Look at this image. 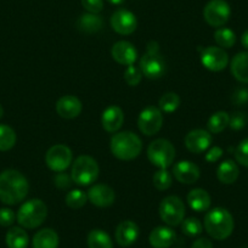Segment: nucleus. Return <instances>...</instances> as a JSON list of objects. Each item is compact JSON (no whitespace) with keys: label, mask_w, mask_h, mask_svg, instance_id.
I'll list each match as a JSON object with an SVG mask.
<instances>
[{"label":"nucleus","mask_w":248,"mask_h":248,"mask_svg":"<svg viewBox=\"0 0 248 248\" xmlns=\"http://www.w3.org/2000/svg\"><path fill=\"white\" fill-rule=\"evenodd\" d=\"M147 158L159 169H168L175 159V147L167 139L154 140L147 147Z\"/></svg>","instance_id":"obj_7"},{"label":"nucleus","mask_w":248,"mask_h":248,"mask_svg":"<svg viewBox=\"0 0 248 248\" xmlns=\"http://www.w3.org/2000/svg\"><path fill=\"white\" fill-rule=\"evenodd\" d=\"M173 176L179 183L191 185L200 179V168L191 161H180L173 166Z\"/></svg>","instance_id":"obj_17"},{"label":"nucleus","mask_w":248,"mask_h":248,"mask_svg":"<svg viewBox=\"0 0 248 248\" xmlns=\"http://www.w3.org/2000/svg\"><path fill=\"white\" fill-rule=\"evenodd\" d=\"M109 4H112V5H121V4H123L125 0H107Z\"/></svg>","instance_id":"obj_46"},{"label":"nucleus","mask_w":248,"mask_h":248,"mask_svg":"<svg viewBox=\"0 0 248 248\" xmlns=\"http://www.w3.org/2000/svg\"><path fill=\"white\" fill-rule=\"evenodd\" d=\"M88 200L92 202L94 206L104 208V207H109L114 203L116 200V194L111 186L105 185V184H95L90 187L88 191Z\"/></svg>","instance_id":"obj_15"},{"label":"nucleus","mask_w":248,"mask_h":248,"mask_svg":"<svg viewBox=\"0 0 248 248\" xmlns=\"http://www.w3.org/2000/svg\"><path fill=\"white\" fill-rule=\"evenodd\" d=\"M231 16V8L225 0H211L203 9V17L212 27H223Z\"/></svg>","instance_id":"obj_9"},{"label":"nucleus","mask_w":248,"mask_h":248,"mask_svg":"<svg viewBox=\"0 0 248 248\" xmlns=\"http://www.w3.org/2000/svg\"><path fill=\"white\" fill-rule=\"evenodd\" d=\"M47 217V207L42 200L33 199L25 202L17 212L18 224L25 229H35L42 225Z\"/></svg>","instance_id":"obj_5"},{"label":"nucleus","mask_w":248,"mask_h":248,"mask_svg":"<svg viewBox=\"0 0 248 248\" xmlns=\"http://www.w3.org/2000/svg\"><path fill=\"white\" fill-rule=\"evenodd\" d=\"M201 63L212 72H220L228 66L229 55L219 46H207L201 51Z\"/></svg>","instance_id":"obj_12"},{"label":"nucleus","mask_w":248,"mask_h":248,"mask_svg":"<svg viewBox=\"0 0 248 248\" xmlns=\"http://www.w3.org/2000/svg\"><path fill=\"white\" fill-rule=\"evenodd\" d=\"M78 30L82 31L83 33H88V34H93V33H97L104 26V21H102L101 16L99 14H83L77 21Z\"/></svg>","instance_id":"obj_26"},{"label":"nucleus","mask_w":248,"mask_h":248,"mask_svg":"<svg viewBox=\"0 0 248 248\" xmlns=\"http://www.w3.org/2000/svg\"><path fill=\"white\" fill-rule=\"evenodd\" d=\"M89 248H113V242L107 232L100 229H94L88 235Z\"/></svg>","instance_id":"obj_29"},{"label":"nucleus","mask_w":248,"mask_h":248,"mask_svg":"<svg viewBox=\"0 0 248 248\" xmlns=\"http://www.w3.org/2000/svg\"><path fill=\"white\" fill-rule=\"evenodd\" d=\"M124 123V113L121 107L109 106L102 112L101 124L106 132L117 133Z\"/></svg>","instance_id":"obj_20"},{"label":"nucleus","mask_w":248,"mask_h":248,"mask_svg":"<svg viewBox=\"0 0 248 248\" xmlns=\"http://www.w3.org/2000/svg\"><path fill=\"white\" fill-rule=\"evenodd\" d=\"M82 5L88 13L100 14L104 9V0H80Z\"/></svg>","instance_id":"obj_41"},{"label":"nucleus","mask_w":248,"mask_h":248,"mask_svg":"<svg viewBox=\"0 0 248 248\" xmlns=\"http://www.w3.org/2000/svg\"><path fill=\"white\" fill-rule=\"evenodd\" d=\"M54 183L56 187H59L60 190H67L70 189L71 185H72L73 180L71 178V175H68L65 171H60L56 173V175L54 176Z\"/></svg>","instance_id":"obj_38"},{"label":"nucleus","mask_w":248,"mask_h":248,"mask_svg":"<svg viewBox=\"0 0 248 248\" xmlns=\"http://www.w3.org/2000/svg\"><path fill=\"white\" fill-rule=\"evenodd\" d=\"M83 109V105L77 96L65 95L60 97L56 102V112L60 117L65 119L77 118Z\"/></svg>","instance_id":"obj_19"},{"label":"nucleus","mask_w":248,"mask_h":248,"mask_svg":"<svg viewBox=\"0 0 248 248\" xmlns=\"http://www.w3.org/2000/svg\"><path fill=\"white\" fill-rule=\"evenodd\" d=\"M99 164L93 157L79 156L72 163L71 178L79 186H89L99 178Z\"/></svg>","instance_id":"obj_6"},{"label":"nucleus","mask_w":248,"mask_h":248,"mask_svg":"<svg viewBox=\"0 0 248 248\" xmlns=\"http://www.w3.org/2000/svg\"><path fill=\"white\" fill-rule=\"evenodd\" d=\"M176 233L168 226H157L150 232V245L154 248H169L175 242Z\"/></svg>","instance_id":"obj_21"},{"label":"nucleus","mask_w":248,"mask_h":248,"mask_svg":"<svg viewBox=\"0 0 248 248\" xmlns=\"http://www.w3.org/2000/svg\"><path fill=\"white\" fill-rule=\"evenodd\" d=\"M187 203L192 211L202 213V212L208 211L212 200L208 192L204 189H194L187 195Z\"/></svg>","instance_id":"obj_22"},{"label":"nucleus","mask_w":248,"mask_h":248,"mask_svg":"<svg viewBox=\"0 0 248 248\" xmlns=\"http://www.w3.org/2000/svg\"><path fill=\"white\" fill-rule=\"evenodd\" d=\"M191 248H213V245H212L211 241L206 237L197 238L194 243H192Z\"/></svg>","instance_id":"obj_43"},{"label":"nucleus","mask_w":248,"mask_h":248,"mask_svg":"<svg viewBox=\"0 0 248 248\" xmlns=\"http://www.w3.org/2000/svg\"><path fill=\"white\" fill-rule=\"evenodd\" d=\"M241 43H242L243 47H246V49L248 50V30L246 31L242 34V37H241Z\"/></svg>","instance_id":"obj_45"},{"label":"nucleus","mask_w":248,"mask_h":248,"mask_svg":"<svg viewBox=\"0 0 248 248\" xmlns=\"http://www.w3.org/2000/svg\"><path fill=\"white\" fill-rule=\"evenodd\" d=\"M139 226L133 220H124L116 229V241L121 247H129L137 242L139 237Z\"/></svg>","instance_id":"obj_18"},{"label":"nucleus","mask_w":248,"mask_h":248,"mask_svg":"<svg viewBox=\"0 0 248 248\" xmlns=\"http://www.w3.org/2000/svg\"><path fill=\"white\" fill-rule=\"evenodd\" d=\"M111 55L116 62L119 65L130 66L134 65V62L138 59V50L135 49L134 45L125 40H121L113 44L111 49Z\"/></svg>","instance_id":"obj_16"},{"label":"nucleus","mask_w":248,"mask_h":248,"mask_svg":"<svg viewBox=\"0 0 248 248\" xmlns=\"http://www.w3.org/2000/svg\"><path fill=\"white\" fill-rule=\"evenodd\" d=\"M229 122H230V114L225 111H218L209 117L207 122V129L212 134H218L229 127Z\"/></svg>","instance_id":"obj_28"},{"label":"nucleus","mask_w":248,"mask_h":248,"mask_svg":"<svg viewBox=\"0 0 248 248\" xmlns=\"http://www.w3.org/2000/svg\"><path fill=\"white\" fill-rule=\"evenodd\" d=\"M235 158L238 164L248 168V138L237 145L235 150Z\"/></svg>","instance_id":"obj_37"},{"label":"nucleus","mask_w":248,"mask_h":248,"mask_svg":"<svg viewBox=\"0 0 248 248\" xmlns=\"http://www.w3.org/2000/svg\"><path fill=\"white\" fill-rule=\"evenodd\" d=\"M73 161V154L66 145L57 144L50 147L45 155V163L55 173L65 171Z\"/></svg>","instance_id":"obj_10"},{"label":"nucleus","mask_w":248,"mask_h":248,"mask_svg":"<svg viewBox=\"0 0 248 248\" xmlns=\"http://www.w3.org/2000/svg\"><path fill=\"white\" fill-rule=\"evenodd\" d=\"M246 125V114L243 112H235L230 116L229 127L233 130H241Z\"/></svg>","instance_id":"obj_40"},{"label":"nucleus","mask_w":248,"mask_h":248,"mask_svg":"<svg viewBox=\"0 0 248 248\" xmlns=\"http://www.w3.org/2000/svg\"><path fill=\"white\" fill-rule=\"evenodd\" d=\"M16 220V214L10 208L0 209V226H11Z\"/></svg>","instance_id":"obj_39"},{"label":"nucleus","mask_w":248,"mask_h":248,"mask_svg":"<svg viewBox=\"0 0 248 248\" xmlns=\"http://www.w3.org/2000/svg\"><path fill=\"white\" fill-rule=\"evenodd\" d=\"M240 175V169L236 162L231 161V159H226L223 163L219 164L218 169H217V178L221 184L225 185H231L235 183Z\"/></svg>","instance_id":"obj_24"},{"label":"nucleus","mask_w":248,"mask_h":248,"mask_svg":"<svg viewBox=\"0 0 248 248\" xmlns=\"http://www.w3.org/2000/svg\"><path fill=\"white\" fill-rule=\"evenodd\" d=\"M30 184L22 173L15 169H6L0 173V201L15 206L27 197Z\"/></svg>","instance_id":"obj_1"},{"label":"nucleus","mask_w":248,"mask_h":248,"mask_svg":"<svg viewBox=\"0 0 248 248\" xmlns=\"http://www.w3.org/2000/svg\"><path fill=\"white\" fill-rule=\"evenodd\" d=\"M142 79V72L139 67L134 65L128 66L127 70L124 71V80L129 87H137L140 84Z\"/></svg>","instance_id":"obj_36"},{"label":"nucleus","mask_w":248,"mask_h":248,"mask_svg":"<svg viewBox=\"0 0 248 248\" xmlns=\"http://www.w3.org/2000/svg\"><path fill=\"white\" fill-rule=\"evenodd\" d=\"M15 130L5 124H0V151H9L16 144Z\"/></svg>","instance_id":"obj_31"},{"label":"nucleus","mask_w":248,"mask_h":248,"mask_svg":"<svg viewBox=\"0 0 248 248\" xmlns=\"http://www.w3.org/2000/svg\"><path fill=\"white\" fill-rule=\"evenodd\" d=\"M159 217L168 226H178L185 217V206L178 196L164 197L159 204Z\"/></svg>","instance_id":"obj_8"},{"label":"nucleus","mask_w":248,"mask_h":248,"mask_svg":"<svg viewBox=\"0 0 248 248\" xmlns=\"http://www.w3.org/2000/svg\"><path fill=\"white\" fill-rule=\"evenodd\" d=\"M158 108L164 113H173L180 106V96L176 93L169 92L162 95L158 101Z\"/></svg>","instance_id":"obj_32"},{"label":"nucleus","mask_w":248,"mask_h":248,"mask_svg":"<svg viewBox=\"0 0 248 248\" xmlns=\"http://www.w3.org/2000/svg\"><path fill=\"white\" fill-rule=\"evenodd\" d=\"M139 68L142 76L150 79L161 78L166 72V61L159 52V45L157 42H149L146 52L141 56L139 62Z\"/></svg>","instance_id":"obj_4"},{"label":"nucleus","mask_w":248,"mask_h":248,"mask_svg":"<svg viewBox=\"0 0 248 248\" xmlns=\"http://www.w3.org/2000/svg\"><path fill=\"white\" fill-rule=\"evenodd\" d=\"M223 149L219 146H212L209 147V150L206 154V161L209 163H214V162H218L220 159V157L223 156Z\"/></svg>","instance_id":"obj_42"},{"label":"nucleus","mask_w":248,"mask_h":248,"mask_svg":"<svg viewBox=\"0 0 248 248\" xmlns=\"http://www.w3.org/2000/svg\"><path fill=\"white\" fill-rule=\"evenodd\" d=\"M111 152L121 161H132L137 158L142 150V141L135 133H117L111 139Z\"/></svg>","instance_id":"obj_3"},{"label":"nucleus","mask_w":248,"mask_h":248,"mask_svg":"<svg viewBox=\"0 0 248 248\" xmlns=\"http://www.w3.org/2000/svg\"><path fill=\"white\" fill-rule=\"evenodd\" d=\"M163 125V114L158 107L149 106L142 109L138 118V127L146 137L156 135Z\"/></svg>","instance_id":"obj_11"},{"label":"nucleus","mask_w":248,"mask_h":248,"mask_svg":"<svg viewBox=\"0 0 248 248\" xmlns=\"http://www.w3.org/2000/svg\"><path fill=\"white\" fill-rule=\"evenodd\" d=\"M5 241L9 248H27L30 238L25 229L13 226L6 233Z\"/></svg>","instance_id":"obj_27"},{"label":"nucleus","mask_w":248,"mask_h":248,"mask_svg":"<svg viewBox=\"0 0 248 248\" xmlns=\"http://www.w3.org/2000/svg\"><path fill=\"white\" fill-rule=\"evenodd\" d=\"M236 104H245L248 101V90L246 89H240L236 92L235 96H233Z\"/></svg>","instance_id":"obj_44"},{"label":"nucleus","mask_w":248,"mask_h":248,"mask_svg":"<svg viewBox=\"0 0 248 248\" xmlns=\"http://www.w3.org/2000/svg\"><path fill=\"white\" fill-rule=\"evenodd\" d=\"M32 245L33 248H57L59 247V235L52 229H43L35 233Z\"/></svg>","instance_id":"obj_25"},{"label":"nucleus","mask_w":248,"mask_h":248,"mask_svg":"<svg viewBox=\"0 0 248 248\" xmlns=\"http://www.w3.org/2000/svg\"><path fill=\"white\" fill-rule=\"evenodd\" d=\"M154 186L159 191H166L171 186L173 183V175H171L170 171L168 169H158V170L155 173L154 179Z\"/></svg>","instance_id":"obj_33"},{"label":"nucleus","mask_w":248,"mask_h":248,"mask_svg":"<svg viewBox=\"0 0 248 248\" xmlns=\"http://www.w3.org/2000/svg\"><path fill=\"white\" fill-rule=\"evenodd\" d=\"M204 229L207 233L214 240H225L232 233L233 218L230 212L221 207H216L211 209L204 217Z\"/></svg>","instance_id":"obj_2"},{"label":"nucleus","mask_w":248,"mask_h":248,"mask_svg":"<svg viewBox=\"0 0 248 248\" xmlns=\"http://www.w3.org/2000/svg\"><path fill=\"white\" fill-rule=\"evenodd\" d=\"M111 27L121 35H130L138 27L137 16L127 9H119L111 16Z\"/></svg>","instance_id":"obj_13"},{"label":"nucleus","mask_w":248,"mask_h":248,"mask_svg":"<svg viewBox=\"0 0 248 248\" xmlns=\"http://www.w3.org/2000/svg\"><path fill=\"white\" fill-rule=\"evenodd\" d=\"M213 138L208 130L194 129L185 137V146L190 152L195 155L202 154L211 147Z\"/></svg>","instance_id":"obj_14"},{"label":"nucleus","mask_w":248,"mask_h":248,"mask_svg":"<svg viewBox=\"0 0 248 248\" xmlns=\"http://www.w3.org/2000/svg\"><path fill=\"white\" fill-rule=\"evenodd\" d=\"M202 229H203V226H202V223L200 221V219L194 218V217L184 219L183 223H181V231L186 236H190V237L201 235Z\"/></svg>","instance_id":"obj_35"},{"label":"nucleus","mask_w":248,"mask_h":248,"mask_svg":"<svg viewBox=\"0 0 248 248\" xmlns=\"http://www.w3.org/2000/svg\"><path fill=\"white\" fill-rule=\"evenodd\" d=\"M88 201V195L82 190H71L65 197V202L70 208L79 209L85 206Z\"/></svg>","instance_id":"obj_34"},{"label":"nucleus","mask_w":248,"mask_h":248,"mask_svg":"<svg viewBox=\"0 0 248 248\" xmlns=\"http://www.w3.org/2000/svg\"><path fill=\"white\" fill-rule=\"evenodd\" d=\"M3 114H4V108H3V107H1V105H0V119H1Z\"/></svg>","instance_id":"obj_47"},{"label":"nucleus","mask_w":248,"mask_h":248,"mask_svg":"<svg viewBox=\"0 0 248 248\" xmlns=\"http://www.w3.org/2000/svg\"><path fill=\"white\" fill-rule=\"evenodd\" d=\"M214 39L221 49H230L236 43V34L230 28H218L214 33Z\"/></svg>","instance_id":"obj_30"},{"label":"nucleus","mask_w":248,"mask_h":248,"mask_svg":"<svg viewBox=\"0 0 248 248\" xmlns=\"http://www.w3.org/2000/svg\"><path fill=\"white\" fill-rule=\"evenodd\" d=\"M230 70L235 79L248 83V51L238 52L231 60Z\"/></svg>","instance_id":"obj_23"}]
</instances>
